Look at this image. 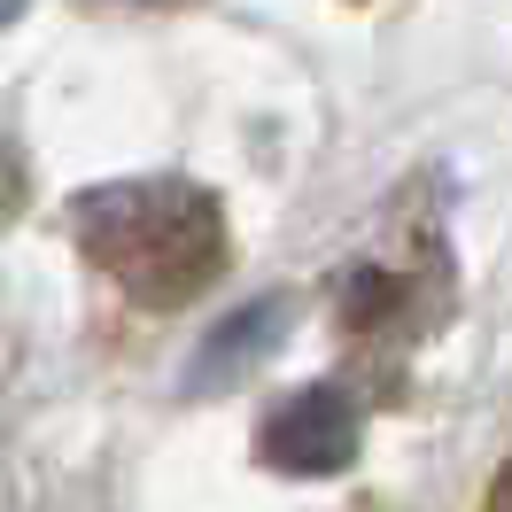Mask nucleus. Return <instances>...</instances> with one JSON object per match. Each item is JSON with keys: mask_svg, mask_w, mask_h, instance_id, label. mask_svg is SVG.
Here are the masks:
<instances>
[{"mask_svg": "<svg viewBox=\"0 0 512 512\" xmlns=\"http://www.w3.org/2000/svg\"><path fill=\"white\" fill-rule=\"evenodd\" d=\"M78 241L140 303H187L225 264L218 202L187 179H117L78 194Z\"/></svg>", "mask_w": 512, "mask_h": 512, "instance_id": "f257e3e1", "label": "nucleus"}, {"mask_svg": "<svg viewBox=\"0 0 512 512\" xmlns=\"http://www.w3.org/2000/svg\"><path fill=\"white\" fill-rule=\"evenodd\" d=\"M357 435H365V419H357V396L342 381H311L295 388L280 412L264 419V435H256V450H264V466L272 474H342L357 458Z\"/></svg>", "mask_w": 512, "mask_h": 512, "instance_id": "f03ea898", "label": "nucleus"}, {"mask_svg": "<svg viewBox=\"0 0 512 512\" xmlns=\"http://www.w3.org/2000/svg\"><path fill=\"white\" fill-rule=\"evenodd\" d=\"M280 334H288V295H256L249 311H233L225 326H210V334H202L187 381H194V388H225L233 373H249L256 357L280 350Z\"/></svg>", "mask_w": 512, "mask_h": 512, "instance_id": "7ed1b4c3", "label": "nucleus"}]
</instances>
